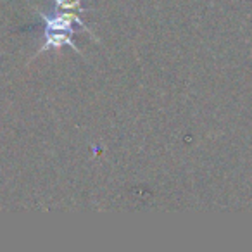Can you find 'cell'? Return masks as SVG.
<instances>
[{
	"label": "cell",
	"mask_w": 252,
	"mask_h": 252,
	"mask_svg": "<svg viewBox=\"0 0 252 252\" xmlns=\"http://www.w3.org/2000/svg\"><path fill=\"white\" fill-rule=\"evenodd\" d=\"M38 16L42 18L43 25H45V32H59V33H74L73 25H78L81 30L88 33L92 38H95L98 42V38L94 35L88 25L83 21V18L80 16V12L73 11H54V14H43L42 11H36Z\"/></svg>",
	"instance_id": "1"
},
{
	"label": "cell",
	"mask_w": 252,
	"mask_h": 252,
	"mask_svg": "<svg viewBox=\"0 0 252 252\" xmlns=\"http://www.w3.org/2000/svg\"><path fill=\"white\" fill-rule=\"evenodd\" d=\"M61 47H71L74 52H80L78 47L74 45L73 38L69 36V33H59V32H45V40H43L42 47L38 49V52L35 54L40 56L42 52H47V50H54V49H61Z\"/></svg>",
	"instance_id": "2"
},
{
	"label": "cell",
	"mask_w": 252,
	"mask_h": 252,
	"mask_svg": "<svg viewBox=\"0 0 252 252\" xmlns=\"http://www.w3.org/2000/svg\"><path fill=\"white\" fill-rule=\"evenodd\" d=\"M81 2L83 0H54L57 11H73V12H87V9L81 7Z\"/></svg>",
	"instance_id": "3"
}]
</instances>
